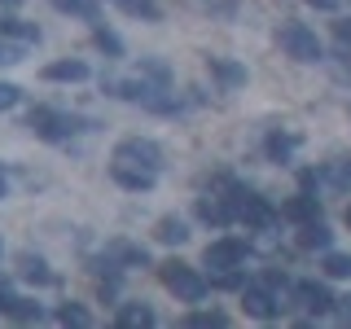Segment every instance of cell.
Masks as SVG:
<instances>
[{"label":"cell","mask_w":351,"mask_h":329,"mask_svg":"<svg viewBox=\"0 0 351 329\" xmlns=\"http://www.w3.org/2000/svg\"><path fill=\"white\" fill-rule=\"evenodd\" d=\"M325 180H329V189L334 193H347L351 189V154H343V158H334L325 167Z\"/></svg>","instance_id":"ffe728a7"},{"label":"cell","mask_w":351,"mask_h":329,"mask_svg":"<svg viewBox=\"0 0 351 329\" xmlns=\"http://www.w3.org/2000/svg\"><path fill=\"white\" fill-rule=\"evenodd\" d=\"M0 62H18V49H5V44H0Z\"/></svg>","instance_id":"836d02e7"},{"label":"cell","mask_w":351,"mask_h":329,"mask_svg":"<svg viewBox=\"0 0 351 329\" xmlns=\"http://www.w3.org/2000/svg\"><path fill=\"white\" fill-rule=\"evenodd\" d=\"M294 149H299V136H294V132H272V136L263 141V154H268L272 162H290Z\"/></svg>","instance_id":"2e32d148"},{"label":"cell","mask_w":351,"mask_h":329,"mask_svg":"<svg viewBox=\"0 0 351 329\" xmlns=\"http://www.w3.org/2000/svg\"><path fill=\"white\" fill-rule=\"evenodd\" d=\"M58 321H62V325H80V329H88V325H93V316H88L80 303H66L62 312H58Z\"/></svg>","instance_id":"f1b7e54d"},{"label":"cell","mask_w":351,"mask_h":329,"mask_svg":"<svg viewBox=\"0 0 351 329\" xmlns=\"http://www.w3.org/2000/svg\"><path fill=\"white\" fill-rule=\"evenodd\" d=\"M119 325H123V329H149L154 325V307H145V303H119Z\"/></svg>","instance_id":"d6986e66"},{"label":"cell","mask_w":351,"mask_h":329,"mask_svg":"<svg viewBox=\"0 0 351 329\" xmlns=\"http://www.w3.org/2000/svg\"><path fill=\"white\" fill-rule=\"evenodd\" d=\"M44 80H49V84H84V80H88V66H84L80 58L49 62V66H44Z\"/></svg>","instance_id":"8fae6325"},{"label":"cell","mask_w":351,"mask_h":329,"mask_svg":"<svg viewBox=\"0 0 351 329\" xmlns=\"http://www.w3.org/2000/svg\"><path fill=\"white\" fill-rule=\"evenodd\" d=\"M321 272L329 281H351V255H343V250H325Z\"/></svg>","instance_id":"44dd1931"},{"label":"cell","mask_w":351,"mask_h":329,"mask_svg":"<svg viewBox=\"0 0 351 329\" xmlns=\"http://www.w3.org/2000/svg\"><path fill=\"white\" fill-rule=\"evenodd\" d=\"M307 5H312V9H325V14H334L338 0H307Z\"/></svg>","instance_id":"d6a6232c"},{"label":"cell","mask_w":351,"mask_h":329,"mask_svg":"<svg viewBox=\"0 0 351 329\" xmlns=\"http://www.w3.org/2000/svg\"><path fill=\"white\" fill-rule=\"evenodd\" d=\"M0 36H14L22 44H36L40 40V27H31V22H22V18H5V14H0Z\"/></svg>","instance_id":"7402d4cb"},{"label":"cell","mask_w":351,"mask_h":329,"mask_svg":"<svg viewBox=\"0 0 351 329\" xmlns=\"http://www.w3.org/2000/svg\"><path fill=\"white\" fill-rule=\"evenodd\" d=\"M241 281H246V277H241L237 268H211V285H215V290H241Z\"/></svg>","instance_id":"4316f807"},{"label":"cell","mask_w":351,"mask_h":329,"mask_svg":"<svg viewBox=\"0 0 351 329\" xmlns=\"http://www.w3.org/2000/svg\"><path fill=\"white\" fill-rule=\"evenodd\" d=\"M228 206H233V215H237V219H246L250 228H268L272 219H277L272 202H268V197H259V193H241V189H233Z\"/></svg>","instance_id":"5b68a950"},{"label":"cell","mask_w":351,"mask_h":329,"mask_svg":"<svg viewBox=\"0 0 351 329\" xmlns=\"http://www.w3.org/2000/svg\"><path fill=\"white\" fill-rule=\"evenodd\" d=\"M114 162H132V167H145V171H158L162 167V149L145 136H128L114 145Z\"/></svg>","instance_id":"277c9868"},{"label":"cell","mask_w":351,"mask_h":329,"mask_svg":"<svg viewBox=\"0 0 351 329\" xmlns=\"http://www.w3.org/2000/svg\"><path fill=\"white\" fill-rule=\"evenodd\" d=\"M277 44L290 53L294 62H321V40L307 22H281L277 27Z\"/></svg>","instance_id":"7a4b0ae2"},{"label":"cell","mask_w":351,"mask_h":329,"mask_svg":"<svg viewBox=\"0 0 351 329\" xmlns=\"http://www.w3.org/2000/svg\"><path fill=\"white\" fill-rule=\"evenodd\" d=\"M294 294H299V303L307 307L312 316H321V312H334V294H329V285H321V281H299L294 285Z\"/></svg>","instance_id":"ba28073f"},{"label":"cell","mask_w":351,"mask_h":329,"mask_svg":"<svg viewBox=\"0 0 351 329\" xmlns=\"http://www.w3.org/2000/svg\"><path fill=\"white\" fill-rule=\"evenodd\" d=\"M334 36H338V44H343V49H351V18H347V22H338Z\"/></svg>","instance_id":"4dcf8cb0"},{"label":"cell","mask_w":351,"mask_h":329,"mask_svg":"<svg viewBox=\"0 0 351 329\" xmlns=\"http://www.w3.org/2000/svg\"><path fill=\"white\" fill-rule=\"evenodd\" d=\"M27 127L36 132L40 141H66L75 127H80V119L62 114V110H49V106H36V110L27 114Z\"/></svg>","instance_id":"3957f363"},{"label":"cell","mask_w":351,"mask_h":329,"mask_svg":"<svg viewBox=\"0 0 351 329\" xmlns=\"http://www.w3.org/2000/svg\"><path fill=\"white\" fill-rule=\"evenodd\" d=\"M18 97H22V93H18L14 84H0V110H14V106H18Z\"/></svg>","instance_id":"f546056e"},{"label":"cell","mask_w":351,"mask_h":329,"mask_svg":"<svg viewBox=\"0 0 351 329\" xmlns=\"http://www.w3.org/2000/svg\"><path fill=\"white\" fill-rule=\"evenodd\" d=\"M18 272H22L27 281H36V285H53L49 263H44L40 255H31V250H22V255H18Z\"/></svg>","instance_id":"ac0fdd59"},{"label":"cell","mask_w":351,"mask_h":329,"mask_svg":"<svg viewBox=\"0 0 351 329\" xmlns=\"http://www.w3.org/2000/svg\"><path fill=\"white\" fill-rule=\"evenodd\" d=\"M93 40H97V49H106V53H110V58H123V40H119L114 31L97 27V31H93Z\"/></svg>","instance_id":"83f0119b"},{"label":"cell","mask_w":351,"mask_h":329,"mask_svg":"<svg viewBox=\"0 0 351 329\" xmlns=\"http://www.w3.org/2000/svg\"><path fill=\"white\" fill-rule=\"evenodd\" d=\"M338 303H343V316H347V321H351V299H338Z\"/></svg>","instance_id":"d590c367"},{"label":"cell","mask_w":351,"mask_h":329,"mask_svg":"<svg viewBox=\"0 0 351 329\" xmlns=\"http://www.w3.org/2000/svg\"><path fill=\"white\" fill-rule=\"evenodd\" d=\"M299 246L303 250H329L334 246V233H329L321 219H307V224H299Z\"/></svg>","instance_id":"9a60e30c"},{"label":"cell","mask_w":351,"mask_h":329,"mask_svg":"<svg viewBox=\"0 0 351 329\" xmlns=\"http://www.w3.org/2000/svg\"><path fill=\"white\" fill-rule=\"evenodd\" d=\"M241 303H246V312H250V316H259V321H272V316H277L281 307H285L277 294L268 290V285H246V290H241Z\"/></svg>","instance_id":"52a82bcc"},{"label":"cell","mask_w":351,"mask_h":329,"mask_svg":"<svg viewBox=\"0 0 351 329\" xmlns=\"http://www.w3.org/2000/svg\"><path fill=\"white\" fill-rule=\"evenodd\" d=\"M347 228H351V206H347Z\"/></svg>","instance_id":"8d00e7d4"},{"label":"cell","mask_w":351,"mask_h":329,"mask_svg":"<svg viewBox=\"0 0 351 329\" xmlns=\"http://www.w3.org/2000/svg\"><path fill=\"white\" fill-rule=\"evenodd\" d=\"M184 325H189V329H224L228 316L224 312H189V316H184Z\"/></svg>","instance_id":"484cf974"},{"label":"cell","mask_w":351,"mask_h":329,"mask_svg":"<svg viewBox=\"0 0 351 329\" xmlns=\"http://www.w3.org/2000/svg\"><path fill=\"white\" fill-rule=\"evenodd\" d=\"M5 5H14V0H5Z\"/></svg>","instance_id":"f35d334b"},{"label":"cell","mask_w":351,"mask_h":329,"mask_svg":"<svg viewBox=\"0 0 351 329\" xmlns=\"http://www.w3.org/2000/svg\"><path fill=\"white\" fill-rule=\"evenodd\" d=\"M154 237H158L162 246H184V241H189V224H184L180 215H162L158 224H154Z\"/></svg>","instance_id":"5bb4252c"},{"label":"cell","mask_w":351,"mask_h":329,"mask_svg":"<svg viewBox=\"0 0 351 329\" xmlns=\"http://www.w3.org/2000/svg\"><path fill=\"white\" fill-rule=\"evenodd\" d=\"M197 219H202V224H211V228H224L228 219H233V206L224 202V197H215V193H206V197H197Z\"/></svg>","instance_id":"30bf717a"},{"label":"cell","mask_w":351,"mask_h":329,"mask_svg":"<svg viewBox=\"0 0 351 329\" xmlns=\"http://www.w3.org/2000/svg\"><path fill=\"white\" fill-rule=\"evenodd\" d=\"M0 290H5V277H0Z\"/></svg>","instance_id":"74e56055"},{"label":"cell","mask_w":351,"mask_h":329,"mask_svg":"<svg viewBox=\"0 0 351 329\" xmlns=\"http://www.w3.org/2000/svg\"><path fill=\"white\" fill-rule=\"evenodd\" d=\"M123 14H132V18H145V22H158V5L154 0H114Z\"/></svg>","instance_id":"d4e9b609"},{"label":"cell","mask_w":351,"mask_h":329,"mask_svg":"<svg viewBox=\"0 0 351 329\" xmlns=\"http://www.w3.org/2000/svg\"><path fill=\"white\" fill-rule=\"evenodd\" d=\"M9 193V175H5V167H0V197Z\"/></svg>","instance_id":"e575fe53"},{"label":"cell","mask_w":351,"mask_h":329,"mask_svg":"<svg viewBox=\"0 0 351 329\" xmlns=\"http://www.w3.org/2000/svg\"><path fill=\"white\" fill-rule=\"evenodd\" d=\"M246 255H250V246L241 237H219V241H211L206 246V268H241L246 263Z\"/></svg>","instance_id":"8992f818"},{"label":"cell","mask_w":351,"mask_h":329,"mask_svg":"<svg viewBox=\"0 0 351 329\" xmlns=\"http://www.w3.org/2000/svg\"><path fill=\"white\" fill-rule=\"evenodd\" d=\"M0 312H5L9 316V321H18V325H36L40 321V303H31V299H5V303H0Z\"/></svg>","instance_id":"e0dca14e"},{"label":"cell","mask_w":351,"mask_h":329,"mask_svg":"<svg viewBox=\"0 0 351 329\" xmlns=\"http://www.w3.org/2000/svg\"><path fill=\"white\" fill-rule=\"evenodd\" d=\"M110 175H114V184H123V189H132V193L154 189V171L132 167V162H114V167H110Z\"/></svg>","instance_id":"9c48e42d"},{"label":"cell","mask_w":351,"mask_h":329,"mask_svg":"<svg viewBox=\"0 0 351 329\" xmlns=\"http://www.w3.org/2000/svg\"><path fill=\"white\" fill-rule=\"evenodd\" d=\"M158 277H162V285H167L176 299H184V303L206 299V277H202L197 268H189V263H180V259L158 263Z\"/></svg>","instance_id":"6da1fadb"},{"label":"cell","mask_w":351,"mask_h":329,"mask_svg":"<svg viewBox=\"0 0 351 329\" xmlns=\"http://www.w3.org/2000/svg\"><path fill=\"white\" fill-rule=\"evenodd\" d=\"M206 71H211V80H219L224 88H241V84H246V66L233 62V58H206Z\"/></svg>","instance_id":"7c38bea8"},{"label":"cell","mask_w":351,"mask_h":329,"mask_svg":"<svg viewBox=\"0 0 351 329\" xmlns=\"http://www.w3.org/2000/svg\"><path fill=\"white\" fill-rule=\"evenodd\" d=\"M299 180H303V189H316V184H321V175L307 167V171H299Z\"/></svg>","instance_id":"1f68e13d"},{"label":"cell","mask_w":351,"mask_h":329,"mask_svg":"<svg viewBox=\"0 0 351 329\" xmlns=\"http://www.w3.org/2000/svg\"><path fill=\"white\" fill-rule=\"evenodd\" d=\"M281 215L290 219V224H307V219H321V202H316L312 193H299V197H290V202H281Z\"/></svg>","instance_id":"4fadbf2b"},{"label":"cell","mask_w":351,"mask_h":329,"mask_svg":"<svg viewBox=\"0 0 351 329\" xmlns=\"http://www.w3.org/2000/svg\"><path fill=\"white\" fill-rule=\"evenodd\" d=\"M49 5L62 9V14H80V18H97V14H101L97 0H49Z\"/></svg>","instance_id":"603a6c76"},{"label":"cell","mask_w":351,"mask_h":329,"mask_svg":"<svg viewBox=\"0 0 351 329\" xmlns=\"http://www.w3.org/2000/svg\"><path fill=\"white\" fill-rule=\"evenodd\" d=\"M141 75H145V80H154L158 88L171 84V71H167V62H162V58H141Z\"/></svg>","instance_id":"cb8c5ba5"}]
</instances>
